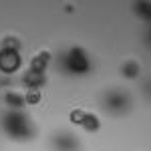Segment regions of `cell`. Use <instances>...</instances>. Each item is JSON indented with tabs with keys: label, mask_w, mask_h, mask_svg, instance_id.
Instances as JSON below:
<instances>
[{
	"label": "cell",
	"mask_w": 151,
	"mask_h": 151,
	"mask_svg": "<svg viewBox=\"0 0 151 151\" xmlns=\"http://www.w3.org/2000/svg\"><path fill=\"white\" fill-rule=\"evenodd\" d=\"M2 129L6 131L8 137L18 141H26L35 137V123L22 111H8L2 117Z\"/></svg>",
	"instance_id": "1"
},
{
	"label": "cell",
	"mask_w": 151,
	"mask_h": 151,
	"mask_svg": "<svg viewBox=\"0 0 151 151\" xmlns=\"http://www.w3.org/2000/svg\"><path fill=\"white\" fill-rule=\"evenodd\" d=\"M22 65V58L18 48H6L0 47V73L4 75H14L16 70L20 69Z\"/></svg>",
	"instance_id": "2"
},
{
	"label": "cell",
	"mask_w": 151,
	"mask_h": 151,
	"mask_svg": "<svg viewBox=\"0 0 151 151\" xmlns=\"http://www.w3.org/2000/svg\"><path fill=\"white\" fill-rule=\"evenodd\" d=\"M65 67L75 73V75H83L89 70V57L83 48H70L65 57Z\"/></svg>",
	"instance_id": "3"
},
{
	"label": "cell",
	"mask_w": 151,
	"mask_h": 151,
	"mask_svg": "<svg viewBox=\"0 0 151 151\" xmlns=\"http://www.w3.org/2000/svg\"><path fill=\"white\" fill-rule=\"evenodd\" d=\"M52 145L57 151H79V141L70 133H60L52 139Z\"/></svg>",
	"instance_id": "4"
},
{
	"label": "cell",
	"mask_w": 151,
	"mask_h": 151,
	"mask_svg": "<svg viewBox=\"0 0 151 151\" xmlns=\"http://www.w3.org/2000/svg\"><path fill=\"white\" fill-rule=\"evenodd\" d=\"M48 60H50V52H47V50H40V52H36V57L32 58V60H30V67H28V70L47 75Z\"/></svg>",
	"instance_id": "5"
},
{
	"label": "cell",
	"mask_w": 151,
	"mask_h": 151,
	"mask_svg": "<svg viewBox=\"0 0 151 151\" xmlns=\"http://www.w3.org/2000/svg\"><path fill=\"white\" fill-rule=\"evenodd\" d=\"M127 105H129L127 95L119 93V91H115V93H109V97H107V107H109V111H119V109H127Z\"/></svg>",
	"instance_id": "6"
},
{
	"label": "cell",
	"mask_w": 151,
	"mask_h": 151,
	"mask_svg": "<svg viewBox=\"0 0 151 151\" xmlns=\"http://www.w3.org/2000/svg\"><path fill=\"white\" fill-rule=\"evenodd\" d=\"M81 127L85 131H89V133H95V131H99V127H101V121H99V117L95 115V113H87L85 119H83V123H81Z\"/></svg>",
	"instance_id": "7"
},
{
	"label": "cell",
	"mask_w": 151,
	"mask_h": 151,
	"mask_svg": "<svg viewBox=\"0 0 151 151\" xmlns=\"http://www.w3.org/2000/svg\"><path fill=\"white\" fill-rule=\"evenodd\" d=\"M121 70H123V77H127V79H137L141 69H139V65H137L135 60H127Z\"/></svg>",
	"instance_id": "8"
},
{
	"label": "cell",
	"mask_w": 151,
	"mask_h": 151,
	"mask_svg": "<svg viewBox=\"0 0 151 151\" xmlns=\"http://www.w3.org/2000/svg\"><path fill=\"white\" fill-rule=\"evenodd\" d=\"M40 99H42V95H40L38 89H26V93H24V105H38Z\"/></svg>",
	"instance_id": "9"
},
{
	"label": "cell",
	"mask_w": 151,
	"mask_h": 151,
	"mask_svg": "<svg viewBox=\"0 0 151 151\" xmlns=\"http://www.w3.org/2000/svg\"><path fill=\"white\" fill-rule=\"evenodd\" d=\"M85 115H87V111H83V109H73V111H70V115H69V119H70V123L81 125L83 119H85Z\"/></svg>",
	"instance_id": "10"
}]
</instances>
